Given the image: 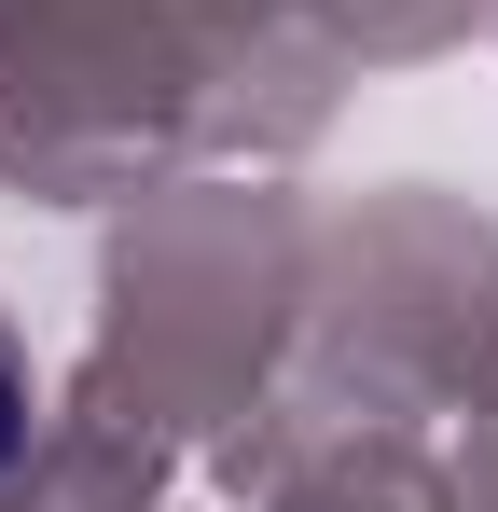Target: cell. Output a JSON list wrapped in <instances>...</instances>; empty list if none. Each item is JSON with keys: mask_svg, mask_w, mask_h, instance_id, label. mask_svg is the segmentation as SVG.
I'll list each match as a JSON object with an SVG mask.
<instances>
[{"mask_svg": "<svg viewBox=\"0 0 498 512\" xmlns=\"http://www.w3.org/2000/svg\"><path fill=\"white\" fill-rule=\"evenodd\" d=\"M14 443H28V360H14V333H0V471H14Z\"/></svg>", "mask_w": 498, "mask_h": 512, "instance_id": "6da1fadb", "label": "cell"}]
</instances>
